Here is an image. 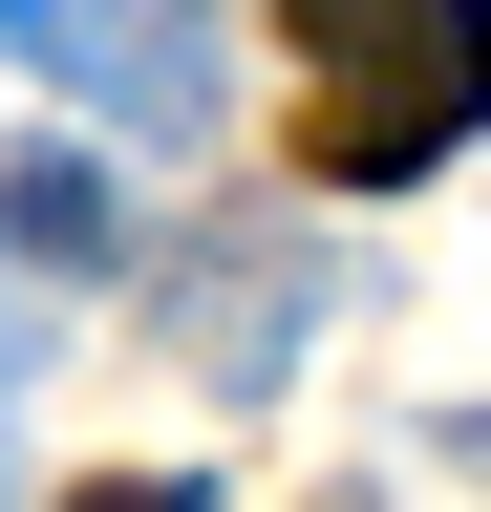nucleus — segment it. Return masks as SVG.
Segmentation results:
<instances>
[{"label": "nucleus", "instance_id": "obj_3", "mask_svg": "<svg viewBox=\"0 0 491 512\" xmlns=\"http://www.w3.org/2000/svg\"><path fill=\"white\" fill-rule=\"evenodd\" d=\"M299 320H321V278H299V235H193V278H171V342H193L235 406L299 363Z\"/></svg>", "mask_w": 491, "mask_h": 512}, {"label": "nucleus", "instance_id": "obj_4", "mask_svg": "<svg viewBox=\"0 0 491 512\" xmlns=\"http://www.w3.org/2000/svg\"><path fill=\"white\" fill-rule=\"evenodd\" d=\"M107 171L86 150H0V278H107Z\"/></svg>", "mask_w": 491, "mask_h": 512}, {"label": "nucleus", "instance_id": "obj_2", "mask_svg": "<svg viewBox=\"0 0 491 512\" xmlns=\"http://www.w3.org/2000/svg\"><path fill=\"white\" fill-rule=\"evenodd\" d=\"M0 43L150 150H214V0H0Z\"/></svg>", "mask_w": 491, "mask_h": 512}, {"label": "nucleus", "instance_id": "obj_1", "mask_svg": "<svg viewBox=\"0 0 491 512\" xmlns=\"http://www.w3.org/2000/svg\"><path fill=\"white\" fill-rule=\"evenodd\" d=\"M321 107H299V171L321 192H427L491 107V0H278Z\"/></svg>", "mask_w": 491, "mask_h": 512}, {"label": "nucleus", "instance_id": "obj_5", "mask_svg": "<svg viewBox=\"0 0 491 512\" xmlns=\"http://www.w3.org/2000/svg\"><path fill=\"white\" fill-rule=\"evenodd\" d=\"M65 512H193V491H171V470H107V491H65Z\"/></svg>", "mask_w": 491, "mask_h": 512}, {"label": "nucleus", "instance_id": "obj_6", "mask_svg": "<svg viewBox=\"0 0 491 512\" xmlns=\"http://www.w3.org/2000/svg\"><path fill=\"white\" fill-rule=\"evenodd\" d=\"M0 448H22V320H0Z\"/></svg>", "mask_w": 491, "mask_h": 512}]
</instances>
